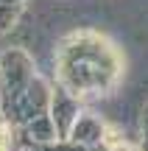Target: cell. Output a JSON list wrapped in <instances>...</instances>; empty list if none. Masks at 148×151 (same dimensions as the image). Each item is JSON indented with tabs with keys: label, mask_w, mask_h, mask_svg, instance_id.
Returning <instances> with one entry per match:
<instances>
[{
	"label": "cell",
	"mask_w": 148,
	"mask_h": 151,
	"mask_svg": "<svg viewBox=\"0 0 148 151\" xmlns=\"http://www.w3.org/2000/svg\"><path fill=\"white\" fill-rule=\"evenodd\" d=\"M115 151H132V148H129V146H123V148H115Z\"/></svg>",
	"instance_id": "cell-2"
},
{
	"label": "cell",
	"mask_w": 148,
	"mask_h": 151,
	"mask_svg": "<svg viewBox=\"0 0 148 151\" xmlns=\"http://www.w3.org/2000/svg\"><path fill=\"white\" fill-rule=\"evenodd\" d=\"M9 148V143H6V134H3V129H0V151H6Z\"/></svg>",
	"instance_id": "cell-1"
}]
</instances>
